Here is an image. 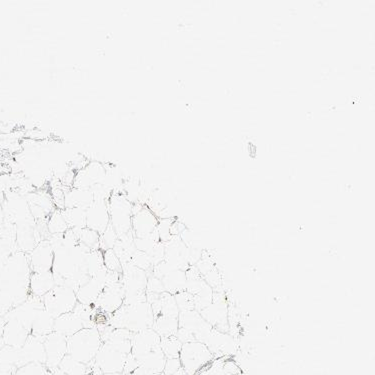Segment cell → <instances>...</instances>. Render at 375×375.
I'll return each instance as SVG.
<instances>
[{"instance_id":"4dcf8cb0","label":"cell","mask_w":375,"mask_h":375,"mask_svg":"<svg viewBox=\"0 0 375 375\" xmlns=\"http://www.w3.org/2000/svg\"><path fill=\"white\" fill-rule=\"evenodd\" d=\"M117 240V233H116L115 229L109 224L106 231L100 234L99 249L102 250V251L113 249Z\"/></svg>"},{"instance_id":"d6a6232c","label":"cell","mask_w":375,"mask_h":375,"mask_svg":"<svg viewBox=\"0 0 375 375\" xmlns=\"http://www.w3.org/2000/svg\"><path fill=\"white\" fill-rule=\"evenodd\" d=\"M104 252V267L109 271L118 272L122 273V265L119 258L116 256L113 249L106 250Z\"/></svg>"},{"instance_id":"f1b7e54d","label":"cell","mask_w":375,"mask_h":375,"mask_svg":"<svg viewBox=\"0 0 375 375\" xmlns=\"http://www.w3.org/2000/svg\"><path fill=\"white\" fill-rule=\"evenodd\" d=\"M77 232L79 244L90 250L99 249L100 234L98 232L87 227Z\"/></svg>"},{"instance_id":"d6986e66","label":"cell","mask_w":375,"mask_h":375,"mask_svg":"<svg viewBox=\"0 0 375 375\" xmlns=\"http://www.w3.org/2000/svg\"><path fill=\"white\" fill-rule=\"evenodd\" d=\"M104 287L95 278H90L75 291L77 301L84 305H95Z\"/></svg>"},{"instance_id":"e0dca14e","label":"cell","mask_w":375,"mask_h":375,"mask_svg":"<svg viewBox=\"0 0 375 375\" xmlns=\"http://www.w3.org/2000/svg\"><path fill=\"white\" fill-rule=\"evenodd\" d=\"M95 202L90 189H66L64 198V209H86Z\"/></svg>"},{"instance_id":"44dd1931","label":"cell","mask_w":375,"mask_h":375,"mask_svg":"<svg viewBox=\"0 0 375 375\" xmlns=\"http://www.w3.org/2000/svg\"><path fill=\"white\" fill-rule=\"evenodd\" d=\"M136 360H137L140 367L144 368L147 372L155 374H162L165 363H166V357L162 352V348H158V349L149 352Z\"/></svg>"},{"instance_id":"4fadbf2b","label":"cell","mask_w":375,"mask_h":375,"mask_svg":"<svg viewBox=\"0 0 375 375\" xmlns=\"http://www.w3.org/2000/svg\"><path fill=\"white\" fill-rule=\"evenodd\" d=\"M107 202H93V204L86 209L87 229L102 234L110 224Z\"/></svg>"},{"instance_id":"8992f818","label":"cell","mask_w":375,"mask_h":375,"mask_svg":"<svg viewBox=\"0 0 375 375\" xmlns=\"http://www.w3.org/2000/svg\"><path fill=\"white\" fill-rule=\"evenodd\" d=\"M127 354L118 352L108 343H102L98 350L93 365L97 366L102 374H122L124 372Z\"/></svg>"},{"instance_id":"4316f807","label":"cell","mask_w":375,"mask_h":375,"mask_svg":"<svg viewBox=\"0 0 375 375\" xmlns=\"http://www.w3.org/2000/svg\"><path fill=\"white\" fill-rule=\"evenodd\" d=\"M46 229L50 235H57V234H64L68 231V225L62 215L61 211L55 209L50 215L48 216L46 222Z\"/></svg>"},{"instance_id":"74e56055","label":"cell","mask_w":375,"mask_h":375,"mask_svg":"<svg viewBox=\"0 0 375 375\" xmlns=\"http://www.w3.org/2000/svg\"><path fill=\"white\" fill-rule=\"evenodd\" d=\"M182 367V363H180V358L166 359L162 375H174Z\"/></svg>"},{"instance_id":"52a82bcc","label":"cell","mask_w":375,"mask_h":375,"mask_svg":"<svg viewBox=\"0 0 375 375\" xmlns=\"http://www.w3.org/2000/svg\"><path fill=\"white\" fill-rule=\"evenodd\" d=\"M158 218L146 205L135 203L133 205L131 231L135 238H144L155 231Z\"/></svg>"},{"instance_id":"3957f363","label":"cell","mask_w":375,"mask_h":375,"mask_svg":"<svg viewBox=\"0 0 375 375\" xmlns=\"http://www.w3.org/2000/svg\"><path fill=\"white\" fill-rule=\"evenodd\" d=\"M212 358L213 356L209 348L200 341L183 343L180 350V360L187 375H195L202 372L211 363Z\"/></svg>"},{"instance_id":"7c38bea8","label":"cell","mask_w":375,"mask_h":375,"mask_svg":"<svg viewBox=\"0 0 375 375\" xmlns=\"http://www.w3.org/2000/svg\"><path fill=\"white\" fill-rule=\"evenodd\" d=\"M162 337L158 336L153 328L142 330L133 334L131 339V354L136 359L160 348Z\"/></svg>"},{"instance_id":"603a6c76","label":"cell","mask_w":375,"mask_h":375,"mask_svg":"<svg viewBox=\"0 0 375 375\" xmlns=\"http://www.w3.org/2000/svg\"><path fill=\"white\" fill-rule=\"evenodd\" d=\"M178 318H169V316H158L154 318L153 329L162 338L164 337L175 336L178 330Z\"/></svg>"},{"instance_id":"ac0fdd59","label":"cell","mask_w":375,"mask_h":375,"mask_svg":"<svg viewBox=\"0 0 375 375\" xmlns=\"http://www.w3.org/2000/svg\"><path fill=\"white\" fill-rule=\"evenodd\" d=\"M23 354L26 363L46 365V348H44V338L35 336H29L26 340Z\"/></svg>"},{"instance_id":"9a60e30c","label":"cell","mask_w":375,"mask_h":375,"mask_svg":"<svg viewBox=\"0 0 375 375\" xmlns=\"http://www.w3.org/2000/svg\"><path fill=\"white\" fill-rule=\"evenodd\" d=\"M55 285L52 271L33 272L29 280L31 294L39 298H44Z\"/></svg>"},{"instance_id":"f546056e","label":"cell","mask_w":375,"mask_h":375,"mask_svg":"<svg viewBox=\"0 0 375 375\" xmlns=\"http://www.w3.org/2000/svg\"><path fill=\"white\" fill-rule=\"evenodd\" d=\"M158 242H160V241L156 229L153 233L144 236V238H135L136 250L145 252V253H149Z\"/></svg>"},{"instance_id":"ffe728a7","label":"cell","mask_w":375,"mask_h":375,"mask_svg":"<svg viewBox=\"0 0 375 375\" xmlns=\"http://www.w3.org/2000/svg\"><path fill=\"white\" fill-rule=\"evenodd\" d=\"M55 318L48 310L44 309V307L40 308L31 327L32 336L46 338L48 334L55 331Z\"/></svg>"},{"instance_id":"7a4b0ae2","label":"cell","mask_w":375,"mask_h":375,"mask_svg":"<svg viewBox=\"0 0 375 375\" xmlns=\"http://www.w3.org/2000/svg\"><path fill=\"white\" fill-rule=\"evenodd\" d=\"M102 345V336L97 327L84 328L68 337V354L80 363L90 365Z\"/></svg>"},{"instance_id":"2e32d148","label":"cell","mask_w":375,"mask_h":375,"mask_svg":"<svg viewBox=\"0 0 375 375\" xmlns=\"http://www.w3.org/2000/svg\"><path fill=\"white\" fill-rule=\"evenodd\" d=\"M84 328H86L84 321L73 311L62 314L55 320V331L66 337L73 336Z\"/></svg>"},{"instance_id":"8fae6325","label":"cell","mask_w":375,"mask_h":375,"mask_svg":"<svg viewBox=\"0 0 375 375\" xmlns=\"http://www.w3.org/2000/svg\"><path fill=\"white\" fill-rule=\"evenodd\" d=\"M46 354V367H58L64 357L68 354V337L51 332L44 338Z\"/></svg>"},{"instance_id":"f35d334b","label":"cell","mask_w":375,"mask_h":375,"mask_svg":"<svg viewBox=\"0 0 375 375\" xmlns=\"http://www.w3.org/2000/svg\"><path fill=\"white\" fill-rule=\"evenodd\" d=\"M138 367H140V365H138L135 357L131 354H128L126 357V360H125L124 374L125 375L133 374V372H135V369H137Z\"/></svg>"},{"instance_id":"1f68e13d","label":"cell","mask_w":375,"mask_h":375,"mask_svg":"<svg viewBox=\"0 0 375 375\" xmlns=\"http://www.w3.org/2000/svg\"><path fill=\"white\" fill-rule=\"evenodd\" d=\"M174 298H175L176 305H177L180 312L195 309V307H194L193 296L187 292L186 290H183V291L174 294Z\"/></svg>"},{"instance_id":"60d3db41","label":"cell","mask_w":375,"mask_h":375,"mask_svg":"<svg viewBox=\"0 0 375 375\" xmlns=\"http://www.w3.org/2000/svg\"><path fill=\"white\" fill-rule=\"evenodd\" d=\"M129 375H162V374H155L153 372H147V370L144 369V368L138 367L137 369H135L133 374Z\"/></svg>"},{"instance_id":"5bb4252c","label":"cell","mask_w":375,"mask_h":375,"mask_svg":"<svg viewBox=\"0 0 375 375\" xmlns=\"http://www.w3.org/2000/svg\"><path fill=\"white\" fill-rule=\"evenodd\" d=\"M55 252L48 240H42L33 249L30 254V265L33 272L51 271Z\"/></svg>"},{"instance_id":"5b68a950","label":"cell","mask_w":375,"mask_h":375,"mask_svg":"<svg viewBox=\"0 0 375 375\" xmlns=\"http://www.w3.org/2000/svg\"><path fill=\"white\" fill-rule=\"evenodd\" d=\"M41 300L44 309L55 318L73 311L78 302L75 290L61 285H55Z\"/></svg>"},{"instance_id":"6da1fadb","label":"cell","mask_w":375,"mask_h":375,"mask_svg":"<svg viewBox=\"0 0 375 375\" xmlns=\"http://www.w3.org/2000/svg\"><path fill=\"white\" fill-rule=\"evenodd\" d=\"M107 321L109 327L122 328L136 334L153 328L154 316L151 305L145 301L136 305H122Z\"/></svg>"},{"instance_id":"ba28073f","label":"cell","mask_w":375,"mask_h":375,"mask_svg":"<svg viewBox=\"0 0 375 375\" xmlns=\"http://www.w3.org/2000/svg\"><path fill=\"white\" fill-rule=\"evenodd\" d=\"M124 289L122 283L107 285L98 296L95 307L102 314L110 316L116 310L119 309L124 302Z\"/></svg>"},{"instance_id":"e575fe53","label":"cell","mask_w":375,"mask_h":375,"mask_svg":"<svg viewBox=\"0 0 375 375\" xmlns=\"http://www.w3.org/2000/svg\"><path fill=\"white\" fill-rule=\"evenodd\" d=\"M173 220L171 218H164V220H158L156 232L158 234L160 242L166 243L167 241L171 240V225H173Z\"/></svg>"},{"instance_id":"277c9868","label":"cell","mask_w":375,"mask_h":375,"mask_svg":"<svg viewBox=\"0 0 375 375\" xmlns=\"http://www.w3.org/2000/svg\"><path fill=\"white\" fill-rule=\"evenodd\" d=\"M107 204L110 225L115 229L118 238L131 232L133 203L129 202L122 194L113 193Z\"/></svg>"},{"instance_id":"7402d4cb","label":"cell","mask_w":375,"mask_h":375,"mask_svg":"<svg viewBox=\"0 0 375 375\" xmlns=\"http://www.w3.org/2000/svg\"><path fill=\"white\" fill-rule=\"evenodd\" d=\"M162 281L164 283L165 291L173 294V296L186 289V274H185V271H183V270H173V271L167 273L162 279Z\"/></svg>"},{"instance_id":"8d00e7d4","label":"cell","mask_w":375,"mask_h":375,"mask_svg":"<svg viewBox=\"0 0 375 375\" xmlns=\"http://www.w3.org/2000/svg\"><path fill=\"white\" fill-rule=\"evenodd\" d=\"M20 375H46V366L39 363H29L20 370Z\"/></svg>"},{"instance_id":"83f0119b","label":"cell","mask_w":375,"mask_h":375,"mask_svg":"<svg viewBox=\"0 0 375 375\" xmlns=\"http://www.w3.org/2000/svg\"><path fill=\"white\" fill-rule=\"evenodd\" d=\"M182 343L176 336L164 337L160 340V348L166 359L180 358Z\"/></svg>"},{"instance_id":"30bf717a","label":"cell","mask_w":375,"mask_h":375,"mask_svg":"<svg viewBox=\"0 0 375 375\" xmlns=\"http://www.w3.org/2000/svg\"><path fill=\"white\" fill-rule=\"evenodd\" d=\"M106 164L97 160H90L86 169L77 171L75 175V189H91L97 184H102L106 177Z\"/></svg>"},{"instance_id":"484cf974","label":"cell","mask_w":375,"mask_h":375,"mask_svg":"<svg viewBox=\"0 0 375 375\" xmlns=\"http://www.w3.org/2000/svg\"><path fill=\"white\" fill-rule=\"evenodd\" d=\"M104 267V252L100 249L90 250L86 254V261H84V272H86L87 276L93 278V276H95Z\"/></svg>"},{"instance_id":"d590c367","label":"cell","mask_w":375,"mask_h":375,"mask_svg":"<svg viewBox=\"0 0 375 375\" xmlns=\"http://www.w3.org/2000/svg\"><path fill=\"white\" fill-rule=\"evenodd\" d=\"M147 294H162L165 292L164 283H162V279L155 278V276H148L146 285Z\"/></svg>"},{"instance_id":"d4e9b609","label":"cell","mask_w":375,"mask_h":375,"mask_svg":"<svg viewBox=\"0 0 375 375\" xmlns=\"http://www.w3.org/2000/svg\"><path fill=\"white\" fill-rule=\"evenodd\" d=\"M58 368L66 375H87L90 372V365L80 363L68 354L64 357Z\"/></svg>"},{"instance_id":"ab89813d","label":"cell","mask_w":375,"mask_h":375,"mask_svg":"<svg viewBox=\"0 0 375 375\" xmlns=\"http://www.w3.org/2000/svg\"><path fill=\"white\" fill-rule=\"evenodd\" d=\"M46 375H66L58 367H46Z\"/></svg>"},{"instance_id":"cb8c5ba5","label":"cell","mask_w":375,"mask_h":375,"mask_svg":"<svg viewBox=\"0 0 375 375\" xmlns=\"http://www.w3.org/2000/svg\"><path fill=\"white\" fill-rule=\"evenodd\" d=\"M64 220L68 223V229L73 231H79L86 227V209H64L61 211Z\"/></svg>"},{"instance_id":"836d02e7","label":"cell","mask_w":375,"mask_h":375,"mask_svg":"<svg viewBox=\"0 0 375 375\" xmlns=\"http://www.w3.org/2000/svg\"><path fill=\"white\" fill-rule=\"evenodd\" d=\"M131 263H133L138 269L144 270L145 272L149 271V270L153 271V261H151L148 253H145V252L136 250L135 254L133 256V258H131Z\"/></svg>"},{"instance_id":"9c48e42d","label":"cell","mask_w":375,"mask_h":375,"mask_svg":"<svg viewBox=\"0 0 375 375\" xmlns=\"http://www.w3.org/2000/svg\"><path fill=\"white\" fill-rule=\"evenodd\" d=\"M147 279H148L147 272L135 267L133 263L122 265V283L125 296L145 294Z\"/></svg>"}]
</instances>
